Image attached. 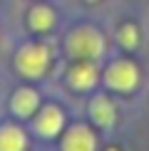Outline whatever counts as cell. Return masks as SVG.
I'll list each match as a JSON object with an SVG mask.
<instances>
[{
    "instance_id": "6da1fadb",
    "label": "cell",
    "mask_w": 149,
    "mask_h": 151,
    "mask_svg": "<svg viewBox=\"0 0 149 151\" xmlns=\"http://www.w3.org/2000/svg\"><path fill=\"white\" fill-rule=\"evenodd\" d=\"M67 50H70L72 57H80V60H97L99 55L104 52V40L102 35L95 32L90 27H80L74 30L67 40Z\"/></svg>"
},
{
    "instance_id": "7a4b0ae2",
    "label": "cell",
    "mask_w": 149,
    "mask_h": 151,
    "mask_svg": "<svg viewBox=\"0 0 149 151\" xmlns=\"http://www.w3.org/2000/svg\"><path fill=\"white\" fill-rule=\"evenodd\" d=\"M50 52L45 45H25L17 55V70L27 77H40L47 70Z\"/></svg>"
},
{
    "instance_id": "3957f363",
    "label": "cell",
    "mask_w": 149,
    "mask_h": 151,
    "mask_svg": "<svg viewBox=\"0 0 149 151\" xmlns=\"http://www.w3.org/2000/svg\"><path fill=\"white\" fill-rule=\"evenodd\" d=\"M137 82H139V70L132 65V62H114V65H109L107 70V84L114 87V89H132V87H137Z\"/></svg>"
},
{
    "instance_id": "277c9868",
    "label": "cell",
    "mask_w": 149,
    "mask_h": 151,
    "mask_svg": "<svg viewBox=\"0 0 149 151\" xmlns=\"http://www.w3.org/2000/svg\"><path fill=\"white\" fill-rule=\"evenodd\" d=\"M97 141L87 127H74L72 131H67L65 141H62V151H95Z\"/></svg>"
},
{
    "instance_id": "5b68a950",
    "label": "cell",
    "mask_w": 149,
    "mask_h": 151,
    "mask_svg": "<svg viewBox=\"0 0 149 151\" xmlns=\"http://www.w3.org/2000/svg\"><path fill=\"white\" fill-rule=\"evenodd\" d=\"M62 124H65V116H62V111L57 106H47V109H42L40 116H37V131H40L42 136H55L62 129Z\"/></svg>"
},
{
    "instance_id": "8992f818",
    "label": "cell",
    "mask_w": 149,
    "mask_h": 151,
    "mask_svg": "<svg viewBox=\"0 0 149 151\" xmlns=\"http://www.w3.org/2000/svg\"><path fill=\"white\" fill-rule=\"evenodd\" d=\"M95 82H97V70L90 62H80L70 70V84L77 87V89H90Z\"/></svg>"
},
{
    "instance_id": "52a82bcc",
    "label": "cell",
    "mask_w": 149,
    "mask_h": 151,
    "mask_svg": "<svg viewBox=\"0 0 149 151\" xmlns=\"http://www.w3.org/2000/svg\"><path fill=\"white\" fill-rule=\"evenodd\" d=\"M27 139L17 127H3L0 129V151H25Z\"/></svg>"
},
{
    "instance_id": "ba28073f",
    "label": "cell",
    "mask_w": 149,
    "mask_h": 151,
    "mask_svg": "<svg viewBox=\"0 0 149 151\" xmlns=\"http://www.w3.org/2000/svg\"><path fill=\"white\" fill-rule=\"evenodd\" d=\"M90 114H92V119H95L97 124L109 127V124L114 122V104H112L107 97H95L92 104H90Z\"/></svg>"
},
{
    "instance_id": "9c48e42d",
    "label": "cell",
    "mask_w": 149,
    "mask_h": 151,
    "mask_svg": "<svg viewBox=\"0 0 149 151\" xmlns=\"http://www.w3.org/2000/svg\"><path fill=\"white\" fill-rule=\"evenodd\" d=\"M10 106H12V111L17 116H30L35 111V106H37V94L33 89H17Z\"/></svg>"
},
{
    "instance_id": "30bf717a",
    "label": "cell",
    "mask_w": 149,
    "mask_h": 151,
    "mask_svg": "<svg viewBox=\"0 0 149 151\" xmlns=\"http://www.w3.org/2000/svg\"><path fill=\"white\" fill-rule=\"evenodd\" d=\"M55 25V12L45 8V5H37L30 10V27L33 30H50Z\"/></svg>"
},
{
    "instance_id": "8fae6325",
    "label": "cell",
    "mask_w": 149,
    "mask_h": 151,
    "mask_svg": "<svg viewBox=\"0 0 149 151\" xmlns=\"http://www.w3.org/2000/svg\"><path fill=\"white\" fill-rule=\"evenodd\" d=\"M119 40L124 47H134L137 42H139V30L134 27V25H122L119 30Z\"/></svg>"
},
{
    "instance_id": "7c38bea8",
    "label": "cell",
    "mask_w": 149,
    "mask_h": 151,
    "mask_svg": "<svg viewBox=\"0 0 149 151\" xmlns=\"http://www.w3.org/2000/svg\"><path fill=\"white\" fill-rule=\"evenodd\" d=\"M109 151H117V149H109Z\"/></svg>"
}]
</instances>
